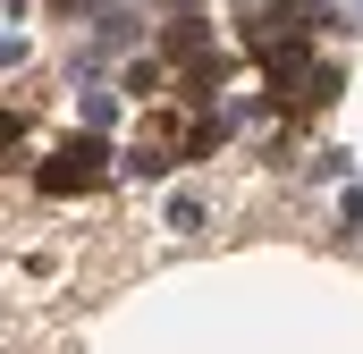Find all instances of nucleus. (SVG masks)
<instances>
[{"label": "nucleus", "mask_w": 363, "mask_h": 354, "mask_svg": "<svg viewBox=\"0 0 363 354\" xmlns=\"http://www.w3.org/2000/svg\"><path fill=\"white\" fill-rule=\"evenodd\" d=\"M93 177H101V144H68V152L43 169V185H51V194H77V185H93Z\"/></svg>", "instance_id": "nucleus-1"}]
</instances>
